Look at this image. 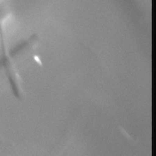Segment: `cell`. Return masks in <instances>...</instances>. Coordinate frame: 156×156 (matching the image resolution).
Returning <instances> with one entry per match:
<instances>
[{
	"label": "cell",
	"instance_id": "6da1fadb",
	"mask_svg": "<svg viewBox=\"0 0 156 156\" xmlns=\"http://www.w3.org/2000/svg\"><path fill=\"white\" fill-rule=\"evenodd\" d=\"M35 58V61L37 62V63H40V60H39V58H38L37 57H35V58Z\"/></svg>",
	"mask_w": 156,
	"mask_h": 156
}]
</instances>
